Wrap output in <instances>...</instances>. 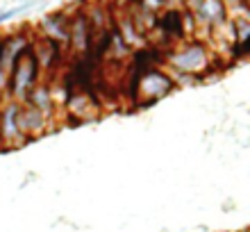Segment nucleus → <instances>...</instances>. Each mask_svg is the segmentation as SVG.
<instances>
[{
    "instance_id": "nucleus-5",
    "label": "nucleus",
    "mask_w": 250,
    "mask_h": 232,
    "mask_svg": "<svg viewBox=\"0 0 250 232\" xmlns=\"http://www.w3.org/2000/svg\"><path fill=\"white\" fill-rule=\"evenodd\" d=\"M19 126H21V132H23L25 141L39 139V137H43V134L50 132V119H48L46 114H41L39 109L30 107V105H21Z\"/></svg>"
},
{
    "instance_id": "nucleus-6",
    "label": "nucleus",
    "mask_w": 250,
    "mask_h": 232,
    "mask_svg": "<svg viewBox=\"0 0 250 232\" xmlns=\"http://www.w3.org/2000/svg\"><path fill=\"white\" fill-rule=\"evenodd\" d=\"M23 105H30V107H34V109H39L41 114H46L48 119H53L55 114H57V103H55L53 86L46 84L43 80L34 86L32 91L27 93V98Z\"/></svg>"
},
{
    "instance_id": "nucleus-1",
    "label": "nucleus",
    "mask_w": 250,
    "mask_h": 232,
    "mask_svg": "<svg viewBox=\"0 0 250 232\" xmlns=\"http://www.w3.org/2000/svg\"><path fill=\"white\" fill-rule=\"evenodd\" d=\"M41 80H43V75H41V68H39V64H37V60H34L32 46L23 48V50L16 55L12 68H9L5 98L23 105L25 98H27V93L32 91Z\"/></svg>"
},
{
    "instance_id": "nucleus-8",
    "label": "nucleus",
    "mask_w": 250,
    "mask_h": 232,
    "mask_svg": "<svg viewBox=\"0 0 250 232\" xmlns=\"http://www.w3.org/2000/svg\"><path fill=\"white\" fill-rule=\"evenodd\" d=\"M37 0H32V2H27V5H23V7H16V9H7V12H0V23H5V21H9L12 16H16V14H21L23 9H27V7H32Z\"/></svg>"
},
{
    "instance_id": "nucleus-9",
    "label": "nucleus",
    "mask_w": 250,
    "mask_h": 232,
    "mask_svg": "<svg viewBox=\"0 0 250 232\" xmlns=\"http://www.w3.org/2000/svg\"><path fill=\"white\" fill-rule=\"evenodd\" d=\"M5 46H7V43L0 39V66H2V57H5Z\"/></svg>"
},
{
    "instance_id": "nucleus-4",
    "label": "nucleus",
    "mask_w": 250,
    "mask_h": 232,
    "mask_svg": "<svg viewBox=\"0 0 250 232\" xmlns=\"http://www.w3.org/2000/svg\"><path fill=\"white\" fill-rule=\"evenodd\" d=\"M19 112H21V103H14L9 98L0 100V146L2 148H14L27 144L19 126Z\"/></svg>"
},
{
    "instance_id": "nucleus-2",
    "label": "nucleus",
    "mask_w": 250,
    "mask_h": 232,
    "mask_svg": "<svg viewBox=\"0 0 250 232\" xmlns=\"http://www.w3.org/2000/svg\"><path fill=\"white\" fill-rule=\"evenodd\" d=\"M173 91H175V82L168 75V71L150 68V71L137 73V80L132 84V100H134L137 107L146 109V107L159 103V100L166 98Z\"/></svg>"
},
{
    "instance_id": "nucleus-10",
    "label": "nucleus",
    "mask_w": 250,
    "mask_h": 232,
    "mask_svg": "<svg viewBox=\"0 0 250 232\" xmlns=\"http://www.w3.org/2000/svg\"><path fill=\"white\" fill-rule=\"evenodd\" d=\"M0 100H2V98H0Z\"/></svg>"
},
{
    "instance_id": "nucleus-3",
    "label": "nucleus",
    "mask_w": 250,
    "mask_h": 232,
    "mask_svg": "<svg viewBox=\"0 0 250 232\" xmlns=\"http://www.w3.org/2000/svg\"><path fill=\"white\" fill-rule=\"evenodd\" d=\"M166 66H168L171 75H189V78L200 80L207 71H211V60L203 43L191 41L166 57Z\"/></svg>"
},
{
    "instance_id": "nucleus-7",
    "label": "nucleus",
    "mask_w": 250,
    "mask_h": 232,
    "mask_svg": "<svg viewBox=\"0 0 250 232\" xmlns=\"http://www.w3.org/2000/svg\"><path fill=\"white\" fill-rule=\"evenodd\" d=\"M196 9L209 25H218L225 21V5L221 0H198Z\"/></svg>"
}]
</instances>
